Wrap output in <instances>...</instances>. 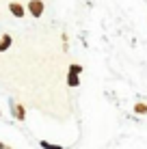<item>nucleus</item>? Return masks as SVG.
Listing matches in <instances>:
<instances>
[{"mask_svg": "<svg viewBox=\"0 0 147 149\" xmlns=\"http://www.w3.org/2000/svg\"><path fill=\"white\" fill-rule=\"evenodd\" d=\"M43 7L45 4L41 2V0H30V2L26 4V11L33 15V17H41L43 15Z\"/></svg>", "mask_w": 147, "mask_h": 149, "instance_id": "nucleus-1", "label": "nucleus"}, {"mask_svg": "<svg viewBox=\"0 0 147 149\" xmlns=\"http://www.w3.org/2000/svg\"><path fill=\"white\" fill-rule=\"evenodd\" d=\"M9 11H11L13 17H24L26 7H24V4H20V2H11V4H9Z\"/></svg>", "mask_w": 147, "mask_h": 149, "instance_id": "nucleus-2", "label": "nucleus"}, {"mask_svg": "<svg viewBox=\"0 0 147 149\" xmlns=\"http://www.w3.org/2000/svg\"><path fill=\"white\" fill-rule=\"evenodd\" d=\"M13 115H15L17 121H24V119H26V108H24L22 104H15L13 106Z\"/></svg>", "mask_w": 147, "mask_h": 149, "instance_id": "nucleus-3", "label": "nucleus"}, {"mask_svg": "<svg viewBox=\"0 0 147 149\" xmlns=\"http://www.w3.org/2000/svg\"><path fill=\"white\" fill-rule=\"evenodd\" d=\"M11 43H13L11 35H2V37H0V52H4V50H9V48H11Z\"/></svg>", "mask_w": 147, "mask_h": 149, "instance_id": "nucleus-4", "label": "nucleus"}, {"mask_svg": "<svg viewBox=\"0 0 147 149\" xmlns=\"http://www.w3.org/2000/svg\"><path fill=\"white\" fill-rule=\"evenodd\" d=\"M78 84H80L78 74H76V71H69V74H67V86H69V89H74V86H78Z\"/></svg>", "mask_w": 147, "mask_h": 149, "instance_id": "nucleus-5", "label": "nucleus"}, {"mask_svg": "<svg viewBox=\"0 0 147 149\" xmlns=\"http://www.w3.org/2000/svg\"><path fill=\"white\" fill-rule=\"evenodd\" d=\"M134 112L136 115H147V104H141V102L134 104Z\"/></svg>", "mask_w": 147, "mask_h": 149, "instance_id": "nucleus-6", "label": "nucleus"}, {"mask_svg": "<svg viewBox=\"0 0 147 149\" xmlns=\"http://www.w3.org/2000/svg\"><path fill=\"white\" fill-rule=\"evenodd\" d=\"M39 145H41V149H63L61 145H52V143H48V141H39Z\"/></svg>", "mask_w": 147, "mask_h": 149, "instance_id": "nucleus-7", "label": "nucleus"}, {"mask_svg": "<svg viewBox=\"0 0 147 149\" xmlns=\"http://www.w3.org/2000/svg\"><path fill=\"white\" fill-rule=\"evenodd\" d=\"M69 71H76V74H82V67H80V65H76V63H72V65H69Z\"/></svg>", "mask_w": 147, "mask_h": 149, "instance_id": "nucleus-8", "label": "nucleus"}, {"mask_svg": "<svg viewBox=\"0 0 147 149\" xmlns=\"http://www.w3.org/2000/svg\"><path fill=\"white\" fill-rule=\"evenodd\" d=\"M0 149H11V147H7L4 143H0Z\"/></svg>", "mask_w": 147, "mask_h": 149, "instance_id": "nucleus-9", "label": "nucleus"}, {"mask_svg": "<svg viewBox=\"0 0 147 149\" xmlns=\"http://www.w3.org/2000/svg\"><path fill=\"white\" fill-rule=\"evenodd\" d=\"M0 117H2V112H0Z\"/></svg>", "mask_w": 147, "mask_h": 149, "instance_id": "nucleus-10", "label": "nucleus"}]
</instances>
